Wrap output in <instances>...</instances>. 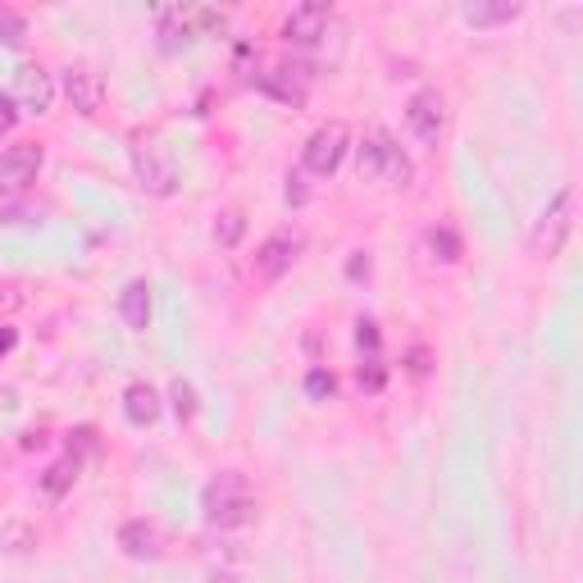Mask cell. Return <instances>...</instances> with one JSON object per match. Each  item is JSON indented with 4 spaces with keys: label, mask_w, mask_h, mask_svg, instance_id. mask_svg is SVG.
I'll return each instance as SVG.
<instances>
[{
    "label": "cell",
    "mask_w": 583,
    "mask_h": 583,
    "mask_svg": "<svg viewBox=\"0 0 583 583\" xmlns=\"http://www.w3.org/2000/svg\"><path fill=\"white\" fill-rule=\"evenodd\" d=\"M201 510H205V525L210 529H247L260 520V501L251 497L247 474H237V469H224L219 478L205 484Z\"/></svg>",
    "instance_id": "6da1fadb"
},
{
    "label": "cell",
    "mask_w": 583,
    "mask_h": 583,
    "mask_svg": "<svg viewBox=\"0 0 583 583\" xmlns=\"http://www.w3.org/2000/svg\"><path fill=\"white\" fill-rule=\"evenodd\" d=\"M356 169H360V179L388 183V187H410V174H415V169H410V155L397 147V137L388 128H369L365 132Z\"/></svg>",
    "instance_id": "7a4b0ae2"
},
{
    "label": "cell",
    "mask_w": 583,
    "mask_h": 583,
    "mask_svg": "<svg viewBox=\"0 0 583 583\" xmlns=\"http://www.w3.org/2000/svg\"><path fill=\"white\" fill-rule=\"evenodd\" d=\"M574 205H579V192L574 187H561L552 201L542 205L538 224L529 228V256L533 260H557L565 251L570 233H574Z\"/></svg>",
    "instance_id": "3957f363"
},
{
    "label": "cell",
    "mask_w": 583,
    "mask_h": 583,
    "mask_svg": "<svg viewBox=\"0 0 583 583\" xmlns=\"http://www.w3.org/2000/svg\"><path fill=\"white\" fill-rule=\"evenodd\" d=\"M132 174L151 196H174L179 192V169H174V155L160 142L155 132H137L132 137Z\"/></svg>",
    "instance_id": "277c9868"
},
{
    "label": "cell",
    "mask_w": 583,
    "mask_h": 583,
    "mask_svg": "<svg viewBox=\"0 0 583 583\" xmlns=\"http://www.w3.org/2000/svg\"><path fill=\"white\" fill-rule=\"evenodd\" d=\"M328 37H342V19L333 6H296L283 19V42L296 51H324Z\"/></svg>",
    "instance_id": "5b68a950"
},
{
    "label": "cell",
    "mask_w": 583,
    "mask_h": 583,
    "mask_svg": "<svg viewBox=\"0 0 583 583\" xmlns=\"http://www.w3.org/2000/svg\"><path fill=\"white\" fill-rule=\"evenodd\" d=\"M347 147H352V132L347 123H324L311 132V142H305L301 151V164H305V174H315V179H333L342 160H347Z\"/></svg>",
    "instance_id": "8992f818"
},
{
    "label": "cell",
    "mask_w": 583,
    "mask_h": 583,
    "mask_svg": "<svg viewBox=\"0 0 583 583\" xmlns=\"http://www.w3.org/2000/svg\"><path fill=\"white\" fill-rule=\"evenodd\" d=\"M406 128L415 132L424 147H438L442 137H447V96L438 87H420L406 100Z\"/></svg>",
    "instance_id": "52a82bcc"
},
{
    "label": "cell",
    "mask_w": 583,
    "mask_h": 583,
    "mask_svg": "<svg viewBox=\"0 0 583 583\" xmlns=\"http://www.w3.org/2000/svg\"><path fill=\"white\" fill-rule=\"evenodd\" d=\"M311 83H315V68L301 64V60H283V64H273L269 74H260V91L273 96V100H283V106H292V110L305 106Z\"/></svg>",
    "instance_id": "ba28073f"
},
{
    "label": "cell",
    "mask_w": 583,
    "mask_h": 583,
    "mask_svg": "<svg viewBox=\"0 0 583 583\" xmlns=\"http://www.w3.org/2000/svg\"><path fill=\"white\" fill-rule=\"evenodd\" d=\"M296 251H301V237H296V233H269L264 242L256 247V256H251L256 279H260V283H279L283 273H292Z\"/></svg>",
    "instance_id": "9c48e42d"
},
{
    "label": "cell",
    "mask_w": 583,
    "mask_h": 583,
    "mask_svg": "<svg viewBox=\"0 0 583 583\" xmlns=\"http://www.w3.org/2000/svg\"><path fill=\"white\" fill-rule=\"evenodd\" d=\"M201 28H224V14H215V10H183V6H174V10H164L160 14V37H164V51H179V46H187V42H196L201 37Z\"/></svg>",
    "instance_id": "30bf717a"
},
{
    "label": "cell",
    "mask_w": 583,
    "mask_h": 583,
    "mask_svg": "<svg viewBox=\"0 0 583 583\" xmlns=\"http://www.w3.org/2000/svg\"><path fill=\"white\" fill-rule=\"evenodd\" d=\"M64 96L74 100V110L83 119H96L106 110V78H100L91 64H68L64 68Z\"/></svg>",
    "instance_id": "8fae6325"
},
{
    "label": "cell",
    "mask_w": 583,
    "mask_h": 583,
    "mask_svg": "<svg viewBox=\"0 0 583 583\" xmlns=\"http://www.w3.org/2000/svg\"><path fill=\"white\" fill-rule=\"evenodd\" d=\"M42 164H46L42 142H19V147H10L6 155H0V187H6V192L32 187V183H37V174H42Z\"/></svg>",
    "instance_id": "7c38bea8"
},
{
    "label": "cell",
    "mask_w": 583,
    "mask_h": 583,
    "mask_svg": "<svg viewBox=\"0 0 583 583\" xmlns=\"http://www.w3.org/2000/svg\"><path fill=\"white\" fill-rule=\"evenodd\" d=\"M55 100V83L42 64H23L14 74V106L28 110V115H46Z\"/></svg>",
    "instance_id": "4fadbf2b"
},
{
    "label": "cell",
    "mask_w": 583,
    "mask_h": 583,
    "mask_svg": "<svg viewBox=\"0 0 583 583\" xmlns=\"http://www.w3.org/2000/svg\"><path fill=\"white\" fill-rule=\"evenodd\" d=\"M119 552L132 557V561H160L164 557V533H160V525H151V520H128L119 529Z\"/></svg>",
    "instance_id": "5bb4252c"
},
{
    "label": "cell",
    "mask_w": 583,
    "mask_h": 583,
    "mask_svg": "<svg viewBox=\"0 0 583 583\" xmlns=\"http://www.w3.org/2000/svg\"><path fill=\"white\" fill-rule=\"evenodd\" d=\"M151 283L147 279H132L123 292H119V315H123V324L132 328V333H147L151 328Z\"/></svg>",
    "instance_id": "9a60e30c"
},
{
    "label": "cell",
    "mask_w": 583,
    "mask_h": 583,
    "mask_svg": "<svg viewBox=\"0 0 583 583\" xmlns=\"http://www.w3.org/2000/svg\"><path fill=\"white\" fill-rule=\"evenodd\" d=\"M123 415H128V424H137V429L155 424V420H160V392H155L147 379L128 384V388H123Z\"/></svg>",
    "instance_id": "2e32d148"
},
{
    "label": "cell",
    "mask_w": 583,
    "mask_h": 583,
    "mask_svg": "<svg viewBox=\"0 0 583 583\" xmlns=\"http://www.w3.org/2000/svg\"><path fill=\"white\" fill-rule=\"evenodd\" d=\"M461 14L469 28H501V23H516L525 14V6H516V0H474Z\"/></svg>",
    "instance_id": "e0dca14e"
},
{
    "label": "cell",
    "mask_w": 583,
    "mask_h": 583,
    "mask_svg": "<svg viewBox=\"0 0 583 583\" xmlns=\"http://www.w3.org/2000/svg\"><path fill=\"white\" fill-rule=\"evenodd\" d=\"M78 474H83V461H78L74 452H68V456H60V461H55V465H51V469L42 474V493L60 501V497H64L68 488L78 484Z\"/></svg>",
    "instance_id": "ac0fdd59"
},
{
    "label": "cell",
    "mask_w": 583,
    "mask_h": 583,
    "mask_svg": "<svg viewBox=\"0 0 583 583\" xmlns=\"http://www.w3.org/2000/svg\"><path fill=\"white\" fill-rule=\"evenodd\" d=\"M429 256L438 264H456L461 260V237H456V228H447V224L429 228Z\"/></svg>",
    "instance_id": "d6986e66"
},
{
    "label": "cell",
    "mask_w": 583,
    "mask_h": 583,
    "mask_svg": "<svg viewBox=\"0 0 583 583\" xmlns=\"http://www.w3.org/2000/svg\"><path fill=\"white\" fill-rule=\"evenodd\" d=\"M169 401H174V415H179V424H192V420H196L201 401H196V388H192L187 379H174V384H169Z\"/></svg>",
    "instance_id": "ffe728a7"
},
{
    "label": "cell",
    "mask_w": 583,
    "mask_h": 583,
    "mask_svg": "<svg viewBox=\"0 0 583 583\" xmlns=\"http://www.w3.org/2000/svg\"><path fill=\"white\" fill-rule=\"evenodd\" d=\"M0 547H6V552H32V547H37V529L23 520L0 525Z\"/></svg>",
    "instance_id": "44dd1931"
},
{
    "label": "cell",
    "mask_w": 583,
    "mask_h": 583,
    "mask_svg": "<svg viewBox=\"0 0 583 583\" xmlns=\"http://www.w3.org/2000/svg\"><path fill=\"white\" fill-rule=\"evenodd\" d=\"M242 233H247V215L242 210H219V219H215V242L219 247H237V242H242Z\"/></svg>",
    "instance_id": "7402d4cb"
},
{
    "label": "cell",
    "mask_w": 583,
    "mask_h": 583,
    "mask_svg": "<svg viewBox=\"0 0 583 583\" xmlns=\"http://www.w3.org/2000/svg\"><path fill=\"white\" fill-rule=\"evenodd\" d=\"M23 37H28V19L19 10H10V6H0V42L23 46Z\"/></svg>",
    "instance_id": "603a6c76"
},
{
    "label": "cell",
    "mask_w": 583,
    "mask_h": 583,
    "mask_svg": "<svg viewBox=\"0 0 583 583\" xmlns=\"http://www.w3.org/2000/svg\"><path fill=\"white\" fill-rule=\"evenodd\" d=\"M356 379H360V388H365V392H384L388 369H384V360H379V356H365V365H360Z\"/></svg>",
    "instance_id": "cb8c5ba5"
},
{
    "label": "cell",
    "mask_w": 583,
    "mask_h": 583,
    "mask_svg": "<svg viewBox=\"0 0 583 583\" xmlns=\"http://www.w3.org/2000/svg\"><path fill=\"white\" fill-rule=\"evenodd\" d=\"M305 392H311L315 401H328L337 392V379H333L328 369H311V374H305Z\"/></svg>",
    "instance_id": "d4e9b609"
},
{
    "label": "cell",
    "mask_w": 583,
    "mask_h": 583,
    "mask_svg": "<svg viewBox=\"0 0 583 583\" xmlns=\"http://www.w3.org/2000/svg\"><path fill=\"white\" fill-rule=\"evenodd\" d=\"M356 347L369 352V356H379V324H374V320H360V324H356Z\"/></svg>",
    "instance_id": "484cf974"
},
{
    "label": "cell",
    "mask_w": 583,
    "mask_h": 583,
    "mask_svg": "<svg viewBox=\"0 0 583 583\" xmlns=\"http://www.w3.org/2000/svg\"><path fill=\"white\" fill-rule=\"evenodd\" d=\"M14 123H19V106H14V96H10V91H0V137H6Z\"/></svg>",
    "instance_id": "4316f807"
},
{
    "label": "cell",
    "mask_w": 583,
    "mask_h": 583,
    "mask_svg": "<svg viewBox=\"0 0 583 583\" xmlns=\"http://www.w3.org/2000/svg\"><path fill=\"white\" fill-rule=\"evenodd\" d=\"M347 273H352V279H369V256H365V251H356V256H352V264H347Z\"/></svg>",
    "instance_id": "83f0119b"
},
{
    "label": "cell",
    "mask_w": 583,
    "mask_h": 583,
    "mask_svg": "<svg viewBox=\"0 0 583 583\" xmlns=\"http://www.w3.org/2000/svg\"><path fill=\"white\" fill-rule=\"evenodd\" d=\"M288 205H305V187H301V174L288 179Z\"/></svg>",
    "instance_id": "f1b7e54d"
},
{
    "label": "cell",
    "mask_w": 583,
    "mask_h": 583,
    "mask_svg": "<svg viewBox=\"0 0 583 583\" xmlns=\"http://www.w3.org/2000/svg\"><path fill=\"white\" fill-rule=\"evenodd\" d=\"M14 342H19V333H14V328H0V356L14 352Z\"/></svg>",
    "instance_id": "f546056e"
},
{
    "label": "cell",
    "mask_w": 583,
    "mask_h": 583,
    "mask_svg": "<svg viewBox=\"0 0 583 583\" xmlns=\"http://www.w3.org/2000/svg\"><path fill=\"white\" fill-rule=\"evenodd\" d=\"M205 583H242V574H233V570H215Z\"/></svg>",
    "instance_id": "4dcf8cb0"
}]
</instances>
